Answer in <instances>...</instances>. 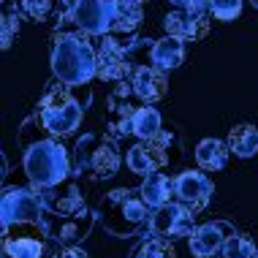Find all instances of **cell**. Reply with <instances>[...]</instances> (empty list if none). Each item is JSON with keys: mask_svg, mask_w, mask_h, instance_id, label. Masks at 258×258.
I'll return each mask as SVG.
<instances>
[{"mask_svg": "<svg viewBox=\"0 0 258 258\" xmlns=\"http://www.w3.org/2000/svg\"><path fill=\"white\" fill-rule=\"evenodd\" d=\"M19 144L25 147V160H22L25 174L36 190L60 185L71 177L74 163H71L68 150L41 125L36 114L22 122V128H19Z\"/></svg>", "mask_w": 258, "mask_h": 258, "instance_id": "1", "label": "cell"}, {"mask_svg": "<svg viewBox=\"0 0 258 258\" xmlns=\"http://www.w3.org/2000/svg\"><path fill=\"white\" fill-rule=\"evenodd\" d=\"M52 74L54 79L66 82L71 87L90 85L93 76H98V49L93 46L87 33L79 27H60L54 33L52 44Z\"/></svg>", "mask_w": 258, "mask_h": 258, "instance_id": "2", "label": "cell"}, {"mask_svg": "<svg viewBox=\"0 0 258 258\" xmlns=\"http://www.w3.org/2000/svg\"><path fill=\"white\" fill-rule=\"evenodd\" d=\"M90 98H93L90 85L71 87V85H66V82L54 79L52 85L44 90V95H41L36 117L54 139L68 136L82 125V117H85V109L90 106Z\"/></svg>", "mask_w": 258, "mask_h": 258, "instance_id": "3", "label": "cell"}, {"mask_svg": "<svg viewBox=\"0 0 258 258\" xmlns=\"http://www.w3.org/2000/svg\"><path fill=\"white\" fill-rule=\"evenodd\" d=\"M150 207L142 190L114 187L98 201V218L111 236H134L150 223Z\"/></svg>", "mask_w": 258, "mask_h": 258, "instance_id": "4", "label": "cell"}, {"mask_svg": "<svg viewBox=\"0 0 258 258\" xmlns=\"http://www.w3.org/2000/svg\"><path fill=\"white\" fill-rule=\"evenodd\" d=\"M71 163H74V171L79 177H85L87 182H103V179H111L120 171L122 155L117 150L114 139L98 136V134H85L74 144Z\"/></svg>", "mask_w": 258, "mask_h": 258, "instance_id": "5", "label": "cell"}, {"mask_svg": "<svg viewBox=\"0 0 258 258\" xmlns=\"http://www.w3.org/2000/svg\"><path fill=\"white\" fill-rule=\"evenodd\" d=\"M179 158H182V139L171 125L152 139H139L134 147H128V152H125L128 169L134 174H142V177L166 169V166L171 169V166L179 163Z\"/></svg>", "mask_w": 258, "mask_h": 258, "instance_id": "6", "label": "cell"}, {"mask_svg": "<svg viewBox=\"0 0 258 258\" xmlns=\"http://www.w3.org/2000/svg\"><path fill=\"white\" fill-rule=\"evenodd\" d=\"M60 242L52 239L44 223H14L3 228L6 258H57Z\"/></svg>", "mask_w": 258, "mask_h": 258, "instance_id": "7", "label": "cell"}, {"mask_svg": "<svg viewBox=\"0 0 258 258\" xmlns=\"http://www.w3.org/2000/svg\"><path fill=\"white\" fill-rule=\"evenodd\" d=\"M71 22L87 36H109L117 17V0H62Z\"/></svg>", "mask_w": 258, "mask_h": 258, "instance_id": "8", "label": "cell"}, {"mask_svg": "<svg viewBox=\"0 0 258 258\" xmlns=\"http://www.w3.org/2000/svg\"><path fill=\"white\" fill-rule=\"evenodd\" d=\"M38 199H41V207H44L41 223H46V220H62V218H76V215L90 212L87 201L82 199L79 185H76L71 177H68L66 182H60V185L41 187Z\"/></svg>", "mask_w": 258, "mask_h": 258, "instance_id": "9", "label": "cell"}, {"mask_svg": "<svg viewBox=\"0 0 258 258\" xmlns=\"http://www.w3.org/2000/svg\"><path fill=\"white\" fill-rule=\"evenodd\" d=\"M0 212H3V228L14 223H41L44 207H41L38 190L25 185H6L3 199H0Z\"/></svg>", "mask_w": 258, "mask_h": 258, "instance_id": "10", "label": "cell"}, {"mask_svg": "<svg viewBox=\"0 0 258 258\" xmlns=\"http://www.w3.org/2000/svg\"><path fill=\"white\" fill-rule=\"evenodd\" d=\"M147 226L152 236H163V239L174 242L179 236H190L196 231V212H190L179 201H169V204L152 209Z\"/></svg>", "mask_w": 258, "mask_h": 258, "instance_id": "11", "label": "cell"}, {"mask_svg": "<svg viewBox=\"0 0 258 258\" xmlns=\"http://www.w3.org/2000/svg\"><path fill=\"white\" fill-rule=\"evenodd\" d=\"M136 101H139V98H136V93H134L131 79L117 82L114 90L109 93L103 117H106V125L111 128V134H114V136H128V134H134V114L139 111Z\"/></svg>", "mask_w": 258, "mask_h": 258, "instance_id": "12", "label": "cell"}, {"mask_svg": "<svg viewBox=\"0 0 258 258\" xmlns=\"http://www.w3.org/2000/svg\"><path fill=\"white\" fill-rule=\"evenodd\" d=\"M98 49V79L101 82H125L128 76H134V60L128 54V46L114 36H101Z\"/></svg>", "mask_w": 258, "mask_h": 258, "instance_id": "13", "label": "cell"}, {"mask_svg": "<svg viewBox=\"0 0 258 258\" xmlns=\"http://www.w3.org/2000/svg\"><path fill=\"white\" fill-rule=\"evenodd\" d=\"M209 9H174L163 17V30L179 41H201L209 33Z\"/></svg>", "mask_w": 258, "mask_h": 258, "instance_id": "14", "label": "cell"}, {"mask_svg": "<svg viewBox=\"0 0 258 258\" xmlns=\"http://www.w3.org/2000/svg\"><path fill=\"white\" fill-rule=\"evenodd\" d=\"M231 234L236 231L226 220H209L204 226H196V231L187 236L193 258H223V247Z\"/></svg>", "mask_w": 258, "mask_h": 258, "instance_id": "15", "label": "cell"}, {"mask_svg": "<svg viewBox=\"0 0 258 258\" xmlns=\"http://www.w3.org/2000/svg\"><path fill=\"white\" fill-rule=\"evenodd\" d=\"M212 193H215V185L204 171H182L174 179V196L190 212H201L212 201Z\"/></svg>", "mask_w": 258, "mask_h": 258, "instance_id": "16", "label": "cell"}, {"mask_svg": "<svg viewBox=\"0 0 258 258\" xmlns=\"http://www.w3.org/2000/svg\"><path fill=\"white\" fill-rule=\"evenodd\" d=\"M131 85H134V93L142 103H155L169 93V76L158 71L155 66H136Z\"/></svg>", "mask_w": 258, "mask_h": 258, "instance_id": "17", "label": "cell"}, {"mask_svg": "<svg viewBox=\"0 0 258 258\" xmlns=\"http://www.w3.org/2000/svg\"><path fill=\"white\" fill-rule=\"evenodd\" d=\"M185 62V41L174 38V36H163L152 41V52H150V66H155L158 71L169 74L177 71Z\"/></svg>", "mask_w": 258, "mask_h": 258, "instance_id": "18", "label": "cell"}, {"mask_svg": "<svg viewBox=\"0 0 258 258\" xmlns=\"http://www.w3.org/2000/svg\"><path fill=\"white\" fill-rule=\"evenodd\" d=\"M144 11H142V0H117V17L111 25L109 36H125V38H136L139 27H142Z\"/></svg>", "mask_w": 258, "mask_h": 258, "instance_id": "19", "label": "cell"}, {"mask_svg": "<svg viewBox=\"0 0 258 258\" xmlns=\"http://www.w3.org/2000/svg\"><path fill=\"white\" fill-rule=\"evenodd\" d=\"M142 196L144 201H147V207L150 209H158V207H163V204H169L171 196H174V179L169 177L166 171H152L144 177V182H142Z\"/></svg>", "mask_w": 258, "mask_h": 258, "instance_id": "20", "label": "cell"}, {"mask_svg": "<svg viewBox=\"0 0 258 258\" xmlns=\"http://www.w3.org/2000/svg\"><path fill=\"white\" fill-rule=\"evenodd\" d=\"M11 6L19 11V17L30 22H52L62 17V9H66L62 0H11Z\"/></svg>", "mask_w": 258, "mask_h": 258, "instance_id": "21", "label": "cell"}, {"mask_svg": "<svg viewBox=\"0 0 258 258\" xmlns=\"http://www.w3.org/2000/svg\"><path fill=\"white\" fill-rule=\"evenodd\" d=\"M228 155H231L228 142H220V139H204V142L196 147V163L204 171H220V169H226Z\"/></svg>", "mask_w": 258, "mask_h": 258, "instance_id": "22", "label": "cell"}, {"mask_svg": "<svg viewBox=\"0 0 258 258\" xmlns=\"http://www.w3.org/2000/svg\"><path fill=\"white\" fill-rule=\"evenodd\" d=\"M228 150L234 152L236 158H250L255 155L258 150V128L255 125H234L231 134H228Z\"/></svg>", "mask_w": 258, "mask_h": 258, "instance_id": "23", "label": "cell"}, {"mask_svg": "<svg viewBox=\"0 0 258 258\" xmlns=\"http://www.w3.org/2000/svg\"><path fill=\"white\" fill-rule=\"evenodd\" d=\"M160 131H163V117H160V111L155 106H150V103L139 106V111L134 114V136L152 139V136H158Z\"/></svg>", "mask_w": 258, "mask_h": 258, "instance_id": "24", "label": "cell"}, {"mask_svg": "<svg viewBox=\"0 0 258 258\" xmlns=\"http://www.w3.org/2000/svg\"><path fill=\"white\" fill-rule=\"evenodd\" d=\"M131 258H177V250H174V245L169 239L150 234L147 239L134 250V255H131Z\"/></svg>", "mask_w": 258, "mask_h": 258, "instance_id": "25", "label": "cell"}, {"mask_svg": "<svg viewBox=\"0 0 258 258\" xmlns=\"http://www.w3.org/2000/svg\"><path fill=\"white\" fill-rule=\"evenodd\" d=\"M19 11L14 6H6L3 11V22H0V41H3V49H9L14 44V38L19 36Z\"/></svg>", "mask_w": 258, "mask_h": 258, "instance_id": "26", "label": "cell"}, {"mask_svg": "<svg viewBox=\"0 0 258 258\" xmlns=\"http://www.w3.org/2000/svg\"><path fill=\"white\" fill-rule=\"evenodd\" d=\"M253 255H255L253 242L242 234H231L226 247H223V258H253Z\"/></svg>", "mask_w": 258, "mask_h": 258, "instance_id": "27", "label": "cell"}, {"mask_svg": "<svg viewBox=\"0 0 258 258\" xmlns=\"http://www.w3.org/2000/svg\"><path fill=\"white\" fill-rule=\"evenodd\" d=\"M209 14L220 22H231L242 14V0H209Z\"/></svg>", "mask_w": 258, "mask_h": 258, "instance_id": "28", "label": "cell"}, {"mask_svg": "<svg viewBox=\"0 0 258 258\" xmlns=\"http://www.w3.org/2000/svg\"><path fill=\"white\" fill-rule=\"evenodd\" d=\"M174 9H209V0H169Z\"/></svg>", "mask_w": 258, "mask_h": 258, "instance_id": "29", "label": "cell"}, {"mask_svg": "<svg viewBox=\"0 0 258 258\" xmlns=\"http://www.w3.org/2000/svg\"><path fill=\"white\" fill-rule=\"evenodd\" d=\"M57 258H87L85 250H79V247H66V250H60Z\"/></svg>", "mask_w": 258, "mask_h": 258, "instance_id": "30", "label": "cell"}, {"mask_svg": "<svg viewBox=\"0 0 258 258\" xmlns=\"http://www.w3.org/2000/svg\"><path fill=\"white\" fill-rule=\"evenodd\" d=\"M250 6H253V9H258V0H250Z\"/></svg>", "mask_w": 258, "mask_h": 258, "instance_id": "31", "label": "cell"}, {"mask_svg": "<svg viewBox=\"0 0 258 258\" xmlns=\"http://www.w3.org/2000/svg\"><path fill=\"white\" fill-rule=\"evenodd\" d=\"M253 258H258V247H255V255H253Z\"/></svg>", "mask_w": 258, "mask_h": 258, "instance_id": "32", "label": "cell"}]
</instances>
